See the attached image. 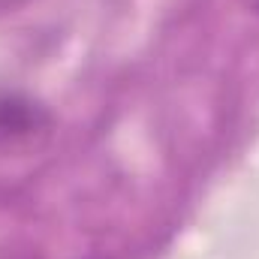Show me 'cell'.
<instances>
[{"instance_id": "obj_1", "label": "cell", "mask_w": 259, "mask_h": 259, "mask_svg": "<svg viewBox=\"0 0 259 259\" xmlns=\"http://www.w3.org/2000/svg\"><path fill=\"white\" fill-rule=\"evenodd\" d=\"M39 109L30 106V103H21V100H3L0 103V130L3 133H30L39 121Z\"/></svg>"}, {"instance_id": "obj_2", "label": "cell", "mask_w": 259, "mask_h": 259, "mask_svg": "<svg viewBox=\"0 0 259 259\" xmlns=\"http://www.w3.org/2000/svg\"><path fill=\"white\" fill-rule=\"evenodd\" d=\"M250 6H253V9L259 12V0H250Z\"/></svg>"}]
</instances>
